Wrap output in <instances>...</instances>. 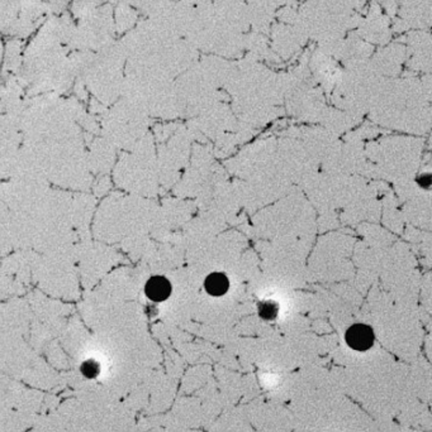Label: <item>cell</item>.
Listing matches in <instances>:
<instances>
[{
  "instance_id": "6da1fadb",
  "label": "cell",
  "mask_w": 432,
  "mask_h": 432,
  "mask_svg": "<svg viewBox=\"0 0 432 432\" xmlns=\"http://www.w3.org/2000/svg\"><path fill=\"white\" fill-rule=\"evenodd\" d=\"M370 17L359 23L360 38L365 41L385 43L389 38V27L387 18L382 16L380 8L374 3L370 8Z\"/></svg>"
},
{
  "instance_id": "7a4b0ae2",
  "label": "cell",
  "mask_w": 432,
  "mask_h": 432,
  "mask_svg": "<svg viewBox=\"0 0 432 432\" xmlns=\"http://www.w3.org/2000/svg\"><path fill=\"white\" fill-rule=\"evenodd\" d=\"M306 35L294 25H277L272 30V48L279 55H293L298 52L306 41Z\"/></svg>"
},
{
  "instance_id": "3957f363",
  "label": "cell",
  "mask_w": 432,
  "mask_h": 432,
  "mask_svg": "<svg viewBox=\"0 0 432 432\" xmlns=\"http://www.w3.org/2000/svg\"><path fill=\"white\" fill-rule=\"evenodd\" d=\"M275 9V0H249L250 24L257 33H267Z\"/></svg>"
},
{
  "instance_id": "277c9868",
  "label": "cell",
  "mask_w": 432,
  "mask_h": 432,
  "mask_svg": "<svg viewBox=\"0 0 432 432\" xmlns=\"http://www.w3.org/2000/svg\"><path fill=\"white\" fill-rule=\"evenodd\" d=\"M345 341L350 349L355 351H367L373 348L375 343V333L373 327L367 324L356 322L348 327L345 333Z\"/></svg>"
},
{
  "instance_id": "5b68a950",
  "label": "cell",
  "mask_w": 432,
  "mask_h": 432,
  "mask_svg": "<svg viewBox=\"0 0 432 432\" xmlns=\"http://www.w3.org/2000/svg\"><path fill=\"white\" fill-rule=\"evenodd\" d=\"M145 296L153 302H164L172 296V285L165 275H151L143 287Z\"/></svg>"
},
{
  "instance_id": "8992f818",
  "label": "cell",
  "mask_w": 432,
  "mask_h": 432,
  "mask_svg": "<svg viewBox=\"0 0 432 432\" xmlns=\"http://www.w3.org/2000/svg\"><path fill=\"white\" fill-rule=\"evenodd\" d=\"M204 290L212 297H222L230 290V280L223 272H212L204 278Z\"/></svg>"
},
{
  "instance_id": "52a82bcc",
  "label": "cell",
  "mask_w": 432,
  "mask_h": 432,
  "mask_svg": "<svg viewBox=\"0 0 432 432\" xmlns=\"http://www.w3.org/2000/svg\"><path fill=\"white\" fill-rule=\"evenodd\" d=\"M257 315L264 322H274L279 315V305L272 300H264L257 304Z\"/></svg>"
},
{
  "instance_id": "ba28073f",
  "label": "cell",
  "mask_w": 432,
  "mask_h": 432,
  "mask_svg": "<svg viewBox=\"0 0 432 432\" xmlns=\"http://www.w3.org/2000/svg\"><path fill=\"white\" fill-rule=\"evenodd\" d=\"M79 370L85 380H94L101 374V364L93 358H89L80 364Z\"/></svg>"
},
{
  "instance_id": "9c48e42d",
  "label": "cell",
  "mask_w": 432,
  "mask_h": 432,
  "mask_svg": "<svg viewBox=\"0 0 432 432\" xmlns=\"http://www.w3.org/2000/svg\"><path fill=\"white\" fill-rule=\"evenodd\" d=\"M417 183L421 188H430L432 183V177L430 174H422L417 177Z\"/></svg>"
}]
</instances>
